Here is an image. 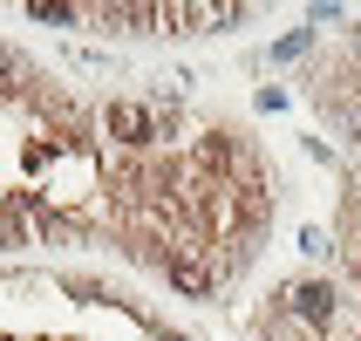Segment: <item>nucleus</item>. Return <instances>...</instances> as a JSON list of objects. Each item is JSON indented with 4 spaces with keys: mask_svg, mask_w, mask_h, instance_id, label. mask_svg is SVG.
I'll use <instances>...</instances> for the list:
<instances>
[{
    "mask_svg": "<svg viewBox=\"0 0 361 341\" xmlns=\"http://www.w3.org/2000/svg\"><path fill=\"white\" fill-rule=\"evenodd\" d=\"M109 137H123V143H150V137H157L150 102H109Z\"/></svg>",
    "mask_w": 361,
    "mask_h": 341,
    "instance_id": "obj_1",
    "label": "nucleus"
},
{
    "mask_svg": "<svg viewBox=\"0 0 361 341\" xmlns=\"http://www.w3.org/2000/svg\"><path fill=\"white\" fill-rule=\"evenodd\" d=\"M300 253H307V260H321V253H327V232H321V225H300Z\"/></svg>",
    "mask_w": 361,
    "mask_h": 341,
    "instance_id": "obj_6",
    "label": "nucleus"
},
{
    "mask_svg": "<svg viewBox=\"0 0 361 341\" xmlns=\"http://www.w3.org/2000/svg\"><path fill=\"white\" fill-rule=\"evenodd\" d=\"M171 280H178L184 294H212V273H204L198 260H184V253H178V260H171Z\"/></svg>",
    "mask_w": 361,
    "mask_h": 341,
    "instance_id": "obj_3",
    "label": "nucleus"
},
{
    "mask_svg": "<svg viewBox=\"0 0 361 341\" xmlns=\"http://www.w3.org/2000/svg\"><path fill=\"white\" fill-rule=\"evenodd\" d=\"M286 301H293V314H300V321L334 328V287H327V280H300L293 294H286Z\"/></svg>",
    "mask_w": 361,
    "mask_h": 341,
    "instance_id": "obj_2",
    "label": "nucleus"
},
{
    "mask_svg": "<svg viewBox=\"0 0 361 341\" xmlns=\"http://www.w3.org/2000/svg\"><path fill=\"white\" fill-rule=\"evenodd\" d=\"M164 341H184V335H164Z\"/></svg>",
    "mask_w": 361,
    "mask_h": 341,
    "instance_id": "obj_8",
    "label": "nucleus"
},
{
    "mask_svg": "<svg viewBox=\"0 0 361 341\" xmlns=\"http://www.w3.org/2000/svg\"><path fill=\"white\" fill-rule=\"evenodd\" d=\"M27 14H35V20H55V28H68V20H75V7H55V0H27Z\"/></svg>",
    "mask_w": 361,
    "mask_h": 341,
    "instance_id": "obj_5",
    "label": "nucleus"
},
{
    "mask_svg": "<svg viewBox=\"0 0 361 341\" xmlns=\"http://www.w3.org/2000/svg\"><path fill=\"white\" fill-rule=\"evenodd\" d=\"M0 76H7V55H0Z\"/></svg>",
    "mask_w": 361,
    "mask_h": 341,
    "instance_id": "obj_7",
    "label": "nucleus"
},
{
    "mask_svg": "<svg viewBox=\"0 0 361 341\" xmlns=\"http://www.w3.org/2000/svg\"><path fill=\"white\" fill-rule=\"evenodd\" d=\"M307 41H314V28H293L286 41H273V61H293V55H307Z\"/></svg>",
    "mask_w": 361,
    "mask_h": 341,
    "instance_id": "obj_4",
    "label": "nucleus"
}]
</instances>
